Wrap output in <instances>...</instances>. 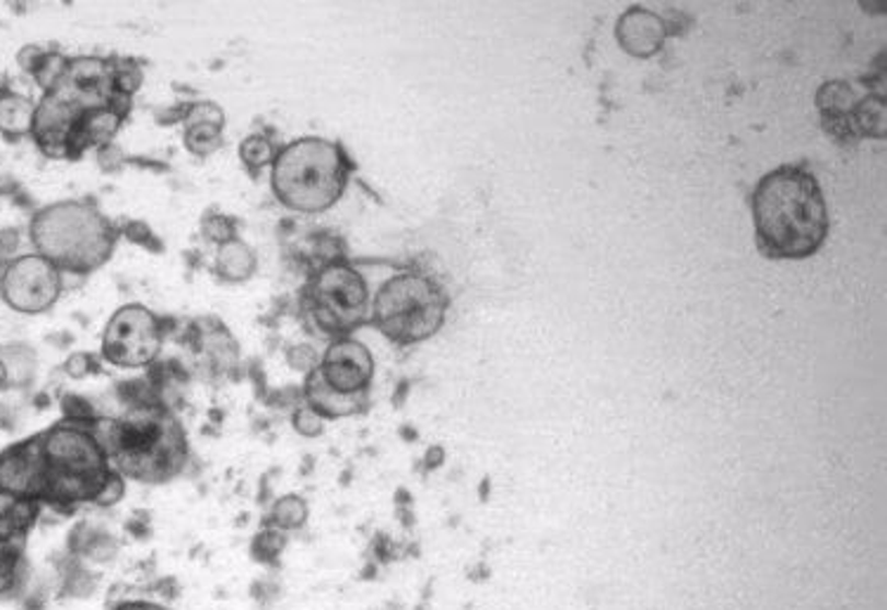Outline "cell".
<instances>
[{"mask_svg":"<svg viewBox=\"0 0 887 610\" xmlns=\"http://www.w3.org/2000/svg\"><path fill=\"white\" fill-rule=\"evenodd\" d=\"M755 242L769 258L800 260L821 249L828 209L817 178L800 166L769 171L752 195Z\"/></svg>","mask_w":887,"mask_h":610,"instance_id":"obj_1","label":"cell"},{"mask_svg":"<svg viewBox=\"0 0 887 610\" xmlns=\"http://www.w3.org/2000/svg\"><path fill=\"white\" fill-rule=\"evenodd\" d=\"M95 433L126 481L164 485L183 476L192 459L183 421L164 398L126 407L116 419L97 417Z\"/></svg>","mask_w":887,"mask_h":610,"instance_id":"obj_2","label":"cell"},{"mask_svg":"<svg viewBox=\"0 0 887 610\" xmlns=\"http://www.w3.org/2000/svg\"><path fill=\"white\" fill-rule=\"evenodd\" d=\"M97 421V419H95ZM95 421L60 419L36 433L40 453L38 502L60 516H74L81 506L95 504L112 473V459L95 433Z\"/></svg>","mask_w":887,"mask_h":610,"instance_id":"obj_3","label":"cell"},{"mask_svg":"<svg viewBox=\"0 0 887 610\" xmlns=\"http://www.w3.org/2000/svg\"><path fill=\"white\" fill-rule=\"evenodd\" d=\"M119 237V227L97 209L93 199L48 203L28 223L34 251L48 258L65 274L81 280L109 263Z\"/></svg>","mask_w":887,"mask_h":610,"instance_id":"obj_4","label":"cell"},{"mask_svg":"<svg viewBox=\"0 0 887 610\" xmlns=\"http://www.w3.org/2000/svg\"><path fill=\"white\" fill-rule=\"evenodd\" d=\"M353 168L341 142L305 136L282 144L270 166V187L289 211L325 213L343 197Z\"/></svg>","mask_w":887,"mask_h":610,"instance_id":"obj_5","label":"cell"},{"mask_svg":"<svg viewBox=\"0 0 887 610\" xmlns=\"http://www.w3.org/2000/svg\"><path fill=\"white\" fill-rule=\"evenodd\" d=\"M296 305L308 331L331 341L351 337L358 327L370 322L372 313L367 282L346 260H331L311 270Z\"/></svg>","mask_w":887,"mask_h":610,"instance_id":"obj_6","label":"cell"},{"mask_svg":"<svg viewBox=\"0 0 887 610\" xmlns=\"http://www.w3.org/2000/svg\"><path fill=\"white\" fill-rule=\"evenodd\" d=\"M445 289L424 272H398L372 301L370 322L388 341L415 345L439 333L447 315Z\"/></svg>","mask_w":887,"mask_h":610,"instance_id":"obj_7","label":"cell"},{"mask_svg":"<svg viewBox=\"0 0 887 610\" xmlns=\"http://www.w3.org/2000/svg\"><path fill=\"white\" fill-rule=\"evenodd\" d=\"M164 341L162 317L140 303H128L102 331L100 357L116 369H150L162 355Z\"/></svg>","mask_w":887,"mask_h":610,"instance_id":"obj_8","label":"cell"},{"mask_svg":"<svg viewBox=\"0 0 887 610\" xmlns=\"http://www.w3.org/2000/svg\"><path fill=\"white\" fill-rule=\"evenodd\" d=\"M62 292V270L36 251L14 256L0 268V298L14 313H48Z\"/></svg>","mask_w":887,"mask_h":610,"instance_id":"obj_9","label":"cell"},{"mask_svg":"<svg viewBox=\"0 0 887 610\" xmlns=\"http://www.w3.org/2000/svg\"><path fill=\"white\" fill-rule=\"evenodd\" d=\"M43 504L0 495V599L17 597L28 577L26 544L38 526Z\"/></svg>","mask_w":887,"mask_h":610,"instance_id":"obj_10","label":"cell"},{"mask_svg":"<svg viewBox=\"0 0 887 610\" xmlns=\"http://www.w3.org/2000/svg\"><path fill=\"white\" fill-rule=\"evenodd\" d=\"M317 374L323 382L343 396L370 394L374 379V357L365 343L353 337L334 339L319 360Z\"/></svg>","mask_w":887,"mask_h":610,"instance_id":"obj_11","label":"cell"},{"mask_svg":"<svg viewBox=\"0 0 887 610\" xmlns=\"http://www.w3.org/2000/svg\"><path fill=\"white\" fill-rule=\"evenodd\" d=\"M40 488V453L36 433L0 449V495L36 500Z\"/></svg>","mask_w":887,"mask_h":610,"instance_id":"obj_12","label":"cell"},{"mask_svg":"<svg viewBox=\"0 0 887 610\" xmlns=\"http://www.w3.org/2000/svg\"><path fill=\"white\" fill-rule=\"evenodd\" d=\"M301 394H303V402L313 407V410L325 421L355 417V414L365 412L370 407V394L343 396V394H339V390L329 388L323 382V376L317 374V369L311 372L308 376H303Z\"/></svg>","mask_w":887,"mask_h":610,"instance_id":"obj_13","label":"cell"},{"mask_svg":"<svg viewBox=\"0 0 887 610\" xmlns=\"http://www.w3.org/2000/svg\"><path fill=\"white\" fill-rule=\"evenodd\" d=\"M616 34L622 50H628L634 57L656 55L665 40L661 17L642 8H632L630 12H625L618 22Z\"/></svg>","mask_w":887,"mask_h":610,"instance_id":"obj_14","label":"cell"},{"mask_svg":"<svg viewBox=\"0 0 887 610\" xmlns=\"http://www.w3.org/2000/svg\"><path fill=\"white\" fill-rule=\"evenodd\" d=\"M67 554L81 561L112 563L119 554V540L112 532L93 526V523L81 520L67 537Z\"/></svg>","mask_w":887,"mask_h":610,"instance_id":"obj_15","label":"cell"},{"mask_svg":"<svg viewBox=\"0 0 887 610\" xmlns=\"http://www.w3.org/2000/svg\"><path fill=\"white\" fill-rule=\"evenodd\" d=\"M36 102L3 85L0 89V136L10 142L32 138Z\"/></svg>","mask_w":887,"mask_h":610,"instance_id":"obj_16","label":"cell"},{"mask_svg":"<svg viewBox=\"0 0 887 610\" xmlns=\"http://www.w3.org/2000/svg\"><path fill=\"white\" fill-rule=\"evenodd\" d=\"M256 270H258V258L252 246L244 239L237 237V239L218 246L213 272L221 282L244 284L254 278Z\"/></svg>","mask_w":887,"mask_h":610,"instance_id":"obj_17","label":"cell"},{"mask_svg":"<svg viewBox=\"0 0 887 610\" xmlns=\"http://www.w3.org/2000/svg\"><path fill=\"white\" fill-rule=\"evenodd\" d=\"M0 360L8 369L10 390L12 388H28L36 379L38 369V355L32 345L26 343H3L0 345Z\"/></svg>","mask_w":887,"mask_h":610,"instance_id":"obj_18","label":"cell"},{"mask_svg":"<svg viewBox=\"0 0 887 610\" xmlns=\"http://www.w3.org/2000/svg\"><path fill=\"white\" fill-rule=\"evenodd\" d=\"M305 523H308V502H305L301 495H282L275 500L268 508V514L260 520V526H270V528H278L284 532H292V530H301Z\"/></svg>","mask_w":887,"mask_h":610,"instance_id":"obj_19","label":"cell"},{"mask_svg":"<svg viewBox=\"0 0 887 610\" xmlns=\"http://www.w3.org/2000/svg\"><path fill=\"white\" fill-rule=\"evenodd\" d=\"M60 575H62L60 591L65 599H89L102 585L100 573L89 571L81 559H74L69 554H67V563L62 565Z\"/></svg>","mask_w":887,"mask_h":610,"instance_id":"obj_20","label":"cell"},{"mask_svg":"<svg viewBox=\"0 0 887 610\" xmlns=\"http://www.w3.org/2000/svg\"><path fill=\"white\" fill-rule=\"evenodd\" d=\"M280 148L275 144V140L264 133H252L240 142V162L246 171H249L252 178H258L260 173L270 168Z\"/></svg>","mask_w":887,"mask_h":610,"instance_id":"obj_21","label":"cell"},{"mask_svg":"<svg viewBox=\"0 0 887 610\" xmlns=\"http://www.w3.org/2000/svg\"><path fill=\"white\" fill-rule=\"evenodd\" d=\"M287 547H289V535L284 530L260 526V530L252 537L249 554H252V561H256L258 565H266V568H280V561H282Z\"/></svg>","mask_w":887,"mask_h":610,"instance_id":"obj_22","label":"cell"},{"mask_svg":"<svg viewBox=\"0 0 887 610\" xmlns=\"http://www.w3.org/2000/svg\"><path fill=\"white\" fill-rule=\"evenodd\" d=\"M183 144H185V150L195 156H211L225 144L223 128L211 126V124L185 126Z\"/></svg>","mask_w":887,"mask_h":610,"instance_id":"obj_23","label":"cell"},{"mask_svg":"<svg viewBox=\"0 0 887 610\" xmlns=\"http://www.w3.org/2000/svg\"><path fill=\"white\" fill-rule=\"evenodd\" d=\"M112 81L116 95L133 99L144 81L140 62L128 60V57H112Z\"/></svg>","mask_w":887,"mask_h":610,"instance_id":"obj_24","label":"cell"},{"mask_svg":"<svg viewBox=\"0 0 887 610\" xmlns=\"http://www.w3.org/2000/svg\"><path fill=\"white\" fill-rule=\"evenodd\" d=\"M67 64H69V57H67V55H62L57 48H48L46 57H43V62L38 64V69L34 71L32 79L36 81V85H38V89H40L43 93H48V91H52L55 85L60 83V79L65 77Z\"/></svg>","mask_w":887,"mask_h":610,"instance_id":"obj_25","label":"cell"},{"mask_svg":"<svg viewBox=\"0 0 887 610\" xmlns=\"http://www.w3.org/2000/svg\"><path fill=\"white\" fill-rule=\"evenodd\" d=\"M201 235L215 246L227 244L237 239V221L225 213H207L201 218Z\"/></svg>","mask_w":887,"mask_h":610,"instance_id":"obj_26","label":"cell"},{"mask_svg":"<svg viewBox=\"0 0 887 610\" xmlns=\"http://www.w3.org/2000/svg\"><path fill=\"white\" fill-rule=\"evenodd\" d=\"M195 124H211L218 128H225V112L213 99H192V102H187L183 126H195Z\"/></svg>","mask_w":887,"mask_h":610,"instance_id":"obj_27","label":"cell"},{"mask_svg":"<svg viewBox=\"0 0 887 610\" xmlns=\"http://www.w3.org/2000/svg\"><path fill=\"white\" fill-rule=\"evenodd\" d=\"M119 235L126 237L130 244L142 246L144 251L162 254V251L166 249L164 242L154 235L152 227H150L148 223H144V221H126V223L119 227Z\"/></svg>","mask_w":887,"mask_h":610,"instance_id":"obj_28","label":"cell"},{"mask_svg":"<svg viewBox=\"0 0 887 610\" xmlns=\"http://www.w3.org/2000/svg\"><path fill=\"white\" fill-rule=\"evenodd\" d=\"M292 429L301 435V438H319L327 429V421L319 417L313 407L301 402L292 412Z\"/></svg>","mask_w":887,"mask_h":610,"instance_id":"obj_29","label":"cell"},{"mask_svg":"<svg viewBox=\"0 0 887 610\" xmlns=\"http://www.w3.org/2000/svg\"><path fill=\"white\" fill-rule=\"evenodd\" d=\"M319 360H323V355H319L317 348L311 343H296L287 348V365L296 374L308 376L319 367Z\"/></svg>","mask_w":887,"mask_h":610,"instance_id":"obj_30","label":"cell"},{"mask_svg":"<svg viewBox=\"0 0 887 610\" xmlns=\"http://www.w3.org/2000/svg\"><path fill=\"white\" fill-rule=\"evenodd\" d=\"M60 407H62V419L79 421V424H89V421H95L100 417L93 402L77 394H65L60 400Z\"/></svg>","mask_w":887,"mask_h":610,"instance_id":"obj_31","label":"cell"},{"mask_svg":"<svg viewBox=\"0 0 887 610\" xmlns=\"http://www.w3.org/2000/svg\"><path fill=\"white\" fill-rule=\"evenodd\" d=\"M62 372L69 376V379L81 382V379H85V376L100 374V360H97L93 353L77 351V353H71V355L65 360Z\"/></svg>","mask_w":887,"mask_h":610,"instance_id":"obj_32","label":"cell"},{"mask_svg":"<svg viewBox=\"0 0 887 610\" xmlns=\"http://www.w3.org/2000/svg\"><path fill=\"white\" fill-rule=\"evenodd\" d=\"M124 497H126V478H124L119 471H116V469H112V473H109V478L105 481V485H102L100 495L95 497V504H93V506H97V508H112V506L119 504Z\"/></svg>","mask_w":887,"mask_h":610,"instance_id":"obj_33","label":"cell"},{"mask_svg":"<svg viewBox=\"0 0 887 610\" xmlns=\"http://www.w3.org/2000/svg\"><path fill=\"white\" fill-rule=\"evenodd\" d=\"M95 152H97V164L105 173H121L128 166V156L116 142L102 144V148H97Z\"/></svg>","mask_w":887,"mask_h":610,"instance_id":"obj_34","label":"cell"},{"mask_svg":"<svg viewBox=\"0 0 887 610\" xmlns=\"http://www.w3.org/2000/svg\"><path fill=\"white\" fill-rule=\"evenodd\" d=\"M46 52H48V48L36 46V43H28V46L20 48V52H17V64H20V69L24 71V74L34 77V71H36L38 64L43 62V57H46Z\"/></svg>","mask_w":887,"mask_h":610,"instance_id":"obj_35","label":"cell"},{"mask_svg":"<svg viewBox=\"0 0 887 610\" xmlns=\"http://www.w3.org/2000/svg\"><path fill=\"white\" fill-rule=\"evenodd\" d=\"M126 532H128V535H133L136 540H148V537L152 535V528H150V514H142V512H138V514L130 516V518L126 520Z\"/></svg>","mask_w":887,"mask_h":610,"instance_id":"obj_36","label":"cell"},{"mask_svg":"<svg viewBox=\"0 0 887 610\" xmlns=\"http://www.w3.org/2000/svg\"><path fill=\"white\" fill-rule=\"evenodd\" d=\"M152 591L156 594V597H162L164 603H171V601H176L180 597V585H178L176 577L168 575L164 579H156V583L152 585Z\"/></svg>","mask_w":887,"mask_h":610,"instance_id":"obj_37","label":"cell"},{"mask_svg":"<svg viewBox=\"0 0 887 610\" xmlns=\"http://www.w3.org/2000/svg\"><path fill=\"white\" fill-rule=\"evenodd\" d=\"M109 610H171L166 603H156L144 597H128L119 603H114Z\"/></svg>","mask_w":887,"mask_h":610,"instance_id":"obj_38","label":"cell"},{"mask_svg":"<svg viewBox=\"0 0 887 610\" xmlns=\"http://www.w3.org/2000/svg\"><path fill=\"white\" fill-rule=\"evenodd\" d=\"M185 109H187V102H178V105H173V107H166V109H162V112H156V114H154V116H156V124H159V126H176V124H183Z\"/></svg>","mask_w":887,"mask_h":610,"instance_id":"obj_39","label":"cell"},{"mask_svg":"<svg viewBox=\"0 0 887 610\" xmlns=\"http://www.w3.org/2000/svg\"><path fill=\"white\" fill-rule=\"evenodd\" d=\"M17 249H20V232L14 227L0 230V254L12 256Z\"/></svg>","mask_w":887,"mask_h":610,"instance_id":"obj_40","label":"cell"},{"mask_svg":"<svg viewBox=\"0 0 887 610\" xmlns=\"http://www.w3.org/2000/svg\"><path fill=\"white\" fill-rule=\"evenodd\" d=\"M128 164L136 166V168H144V171H154V173H164L168 171V166L164 162H154V159H140V156H128Z\"/></svg>","mask_w":887,"mask_h":610,"instance_id":"obj_41","label":"cell"},{"mask_svg":"<svg viewBox=\"0 0 887 610\" xmlns=\"http://www.w3.org/2000/svg\"><path fill=\"white\" fill-rule=\"evenodd\" d=\"M0 390H10V379H8V369L3 365V360H0Z\"/></svg>","mask_w":887,"mask_h":610,"instance_id":"obj_42","label":"cell"}]
</instances>
